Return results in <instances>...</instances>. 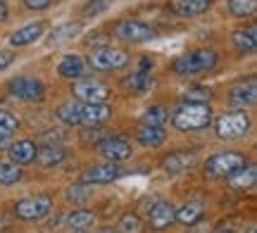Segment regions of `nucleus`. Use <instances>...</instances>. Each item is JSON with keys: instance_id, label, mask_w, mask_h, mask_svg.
<instances>
[{"instance_id": "obj_1", "label": "nucleus", "mask_w": 257, "mask_h": 233, "mask_svg": "<svg viewBox=\"0 0 257 233\" xmlns=\"http://www.w3.org/2000/svg\"><path fill=\"white\" fill-rule=\"evenodd\" d=\"M172 124L179 131H202L212 124V110L207 103H184L172 114Z\"/></svg>"}, {"instance_id": "obj_2", "label": "nucleus", "mask_w": 257, "mask_h": 233, "mask_svg": "<svg viewBox=\"0 0 257 233\" xmlns=\"http://www.w3.org/2000/svg\"><path fill=\"white\" fill-rule=\"evenodd\" d=\"M217 60H219V55H217L214 50L200 48V50H191V53H186V55L176 57L172 69L181 76L202 74V72H207V69H212V67L217 65Z\"/></svg>"}, {"instance_id": "obj_3", "label": "nucleus", "mask_w": 257, "mask_h": 233, "mask_svg": "<svg viewBox=\"0 0 257 233\" xmlns=\"http://www.w3.org/2000/svg\"><path fill=\"white\" fill-rule=\"evenodd\" d=\"M248 164V159L243 152H236V150H224V152H214L207 162H205V171L214 178H229L233 176L236 171Z\"/></svg>"}, {"instance_id": "obj_4", "label": "nucleus", "mask_w": 257, "mask_h": 233, "mask_svg": "<svg viewBox=\"0 0 257 233\" xmlns=\"http://www.w3.org/2000/svg\"><path fill=\"white\" fill-rule=\"evenodd\" d=\"M214 131L221 140H238L245 138L250 131V117L245 110H231L224 112L214 124Z\"/></svg>"}, {"instance_id": "obj_5", "label": "nucleus", "mask_w": 257, "mask_h": 233, "mask_svg": "<svg viewBox=\"0 0 257 233\" xmlns=\"http://www.w3.org/2000/svg\"><path fill=\"white\" fill-rule=\"evenodd\" d=\"M131 62V57L128 53L119 50V48H95L88 57V65L93 69H98V72H117V69H124V67Z\"/></svg>"}, {"instance_id": "obj_6", "label": "nucleus", "mask_w": 257, "mask_h": 233, "mask_svg": "<svg viewBox=\"0 0 257 233\" xmlns=\"http://www.w3.org/2000/svg\"><path fill=\"white\" fill-rule=\"evenodd\" d=\"M10 95H15L17 100L24 103H41L46 98V84L36 76H17L8 86Z\"/></svg>"}, {"instance_id": "obj_7", "label": "nucleus", "mask_w": 257, "mask_h": 233, "mask_svg": "<svg viewBox=\"0 0 257 233\" xmlns=\"http://www.w3.org/2000/svg\"><path fill=\"white\" fill-rule=\"evenodd\" d=\"M114 36L124 43H148L155 38V29L141 19H119L114 24Z\"/></svg>"}, {"instance_id": "obj_8", "label": "nucleus", "mask_w": 257, "mask_h": 233, "mask_svg": "<svg viewBox=\"0 0 257 233\" xmlns=\"http://www.w3.org/2000/svg\"><path fill=\"white\" fill-rule=\"evenodd\" d=\"M74 98L83 105H95V103H107L110 98V86L102 84V81H95V79H79L76 84L72 86Z\"/></svg>"}, {"instance_id": "obj_9", "label": "nucleus", "mask_w": 257, "mask_h": 233, "mask_svg": "<svg viewBox=\"0 0 257 233\" xmlns=\"http://www.w3.org/2000/svg\"><path fill=\"white\" fill-rule=\"evenodd\" d=\"M53 212V200L48 195H31L24 197L15 205V214L24 221H41Z\"/></svg>"}, {"instance_id": "obj_10", "label": "nucleus", "mask_w": 257, "mask_h": 233, "mask_svg": "<svg viewBox=\"0 0 257 233\" xmlns=\"http://www.w3.org/2000/svg\"><path fill=\"white\" fill-rule=\"evenodd\" d=\"M98 152H100L107 162L119 164V162L131 157V143H128L126 138H121V136H107V138H102L100 143H98Z\"/></svg>"}, {"instance_id": "obj_11", "label": "nucleus", "mask_w": 257, "mask_h": 233, "mask_svg": "<svg viewBox=\"0 0 257 233\" xmlns=\"http://www.w3.org/2000/svg\"><path fill=\"white\" fill-rule=\"evenodd\" d=\"M148 221H150V228L153 231H165L172 224H176V209L169 202L160 200L150 207V214H148Z\"/></svg>"}, {"instance_id": "obj_12", "label": "nucleus", "mask_w": 257, "mask_h": 233, "mask_svg": "<svg viewBox=\"0 0 257 233\" xmlns=\"http://www.w3.org/2000/svg\"><path fill=\"white\" fill-rule=\"evenodd\" d=\"M119 176H124V171L119 169V164L114 162H105V164H93L91 169H86L83 181L86 183H112Z\"/></svg>"}, {"instance_id": "obj_13", "label": "nucleus", "mask_w": 257, "mask_h": 233, "mask_svg": "<svg viewBox=\"0 0 257 233\" xmlns=\"http://www.w3.org/2000/svg\"><path fill=\"white\" fill-rule=\"evenodd\" d=\"M43 34H46V22H31V24H27V27H22L10 34V46H15V48L31 46V43H36Z\"/></svg>"}, {"instance_id": "obj_14", "label": "nucleus", "mask_w": 257, "mask_h": 233, "mask_svg": "<svg viewBox=\"0 0 257 233\" xmlns=\"http://www.w3.org/2000/svg\"><path fill=\"white\" fill-rule=\"evenodd\" d=\"M36 143L34 140H27V138H22L17 140V143H10V162H15V164H31L34 159H36Z\"/></svg>"}, {"instance_id": "obj_15", "label": "nucleus", "mask_w": 257, "mask_h": 233, "mask_svg": "<svg viewBox=\"0 0 257 233\" xmlns=\"http://www.w3.org/2000/svg\"><path fill=\"white\" fill-rule=\"evenodd\" d=\"M112 117V107L107 103L81 105V124L86 126H102Z\"/></svg>"}, {"instance_id": "obj_16", "label": "nucleus", "mask_w": 257, "mask_h": 233, "mask_svg": "<svg viewBox=\"0 0 257 233\" xmlns=\"http://www.w3.org/2000/svg\"><path fill=\"white\" fill-rule=\"evenodd\" d=\"M255 98H257V84L252 79H250L248 84H238L229 91V103L233 107H240V110H245L248 105L255 103Z\"/></svg>"}, {"instance_id": "obj_17", "label": "nucleus", "mask_w": 257, "mask_h": 233, "mask_svg": "<svg viewBox=\"0 0 257 233\" xmlns=\"http://www.w3.org/2000/svg\"><path fill=\"white\" fill-rule=\"evenodd\" d=\"M212 5V0H169V10L179 17H195L202 15Z\"/></svg>"}, {"instance_id": "obj_18", "label": "nucleus", "mask_w": 257, "mask_h": 233, "mask_svg": "<svg viewBox=\"0 0 257 233\" xmlns=\"http://www.w3.org/2000/svg\"><path fill=\"white\" fill-rule=\"evenodd\" d=\"M62 159H64V148L60 143H46V145H41L36 150V162L46 169L57 167Z\"/></svg>"}, {"instance_id": "obj_19", "label": "nucleus", "mask_w": 257, "mask_h": 233, "mask_svg": "<svg viewBox=\"0 0 257 233\" xmlns=\"http://www.w3.org/2000/svg\"><path fill=\"white\" fill-rule=\"evenodd\" d=\"M167 140V133L162 126H138L136 129V143H141L143 148H160Z\"/></svg>"}, {"instance_id": "obj_20", "label": "nucleus", "mask_w": 257, "mask_h": 233, "mask_svg": "<svg viewBox=\"0 0 257 233\" xmlns=\"http://www.w3.org/2000/svg\"><path fill=\"white\" fill-rule=\"evenodd\" d=\"M195 164V155L193 152H174L162 162V169L167 174H184L186 169H191Z\"/></svg>"}, {"instance_id": "obj_21", "label": "nucleus", "mask_w": 257, "mask_h": 233, "mask_svg": "<svg viewBox=\"0 0 257 233\" xmlns=\"http://www.w3.org/2000/svg\"><path fill=\"white\" fill-rule=\"evenodd\" d=\"M83 24L81 22H69V24H60V27L53 29V34H50V46H62L67 41H74V38L81 34Z\"/></svg>"}, {"instance_id": "obj_22", "label": "nucleus", "mask_w": 257, "mask_h": 233, "mask_svg": "<svg viewBox=\"0 0 257 233\" xmlns=\"http://www.w3.org/2000/svg\"><path fill=\"white\" fill-rule=\"evenodd\" d=\"M57 74L64 79H79L83 74V57L81 55H64L57 65Z\"/></svg>"}, {"instance_id": "obj_23", "label": "nucleus", "mask_w": 257, "mask_h": 233, "mask_svg": "<svg viewBox=\"0 0 257 233\" xmlns=\"http://www.w3.org/2000/svg\"><path fill=\"white\" fill-rule=\"evenodd\" d=\"M57 119L62 124H69V126H81V103L76 100H67L57 107Z\"/></svg>"}, {"instance_id": "obj_24", "label": "nucleus", "mask_w": 257, "mask_h": 233, "mask_svg": "<svg viewBox=\"0 0 257 233\" xmlns=\"http://www.w3.org/2000/svg\"><path fill=\"white\" fill-rule=\"evenodd\" d=\"M64 224L69 226L72 231H86V228H91L95 224V214L88 212V209H74V212L67 214Z\"/></svg>"}, {"instance_id": "obj_25", "label": "nucleus", "mask_w": 257, "mask_h": 233, "mask_svg": "<svg viewBox=\"0 0 257 233\" xmlns=\"http://www.w3.org/2000/svg\"><path fill=\"white\" fill-rule=\"evenodd\" d=\"M233 46L238 53H252L255 50V24L248 29H238L236 34H233Z\"/></svg>"}, {"instance_id": "obj_26", "label": "nucleus", "mask_w": 257, "mask_h": 233, "mask_svg": "<svg viewBox=\"0 0 257 233\" xmlns=\"http://www.w3.org/2000/svg\"><path fill=\"white\" fill-rule=\"evenodd\" d=\"M229 183H231V188H236V190L250 188L255 183V167H248V164H245L240 171H236L233 176H229Z\"/></svg>"}, {"instance_id": "obj_27", "label": "nucleus", "mask_w": 257, "mask_h": 233, "mask_svg": "<svg viewBox=\"0 0 257 233\" xmlns=\"http://www.w3.org/2000/svg\"><path fill=\"white\" fill-rule=\"evenodd\" d=\"M169 121V110L162 107V105H153V107H148L146 114H143V124L146 126H162Z\"/></svg>"}, {"instance_id": "obj_28", "label": "nucleus", "mask_w": 257, "mask_h": 233, "mask_svg": "<svg viewBox=\"0 0 257 233\" xmlns=\"http://www.w3.org/2000/svg\"><path fill=\"white\" fill-rule=\"evenodd\" d=\"M22 178V167L15 162H0V186H12Z\"/></svg>"}, {"instance_id": "obj_29", "label": "nucleus", "mask_w": 257, "mask_h": 233, "mask_svg": "<svg viewBox=\"0 0 257 233\" xmlns=\"http://www.w3.org/2000/svg\"><path fill=\"white\" fill-rule=\"evenodd\" d=\"M202 219V209L198 205H184L181 209H176V221H181V224H195V221H200Z\"/></svg>"}, {"instance_id": "obj_30", "label": "nucleus", "mask_w": 257, "mask_h": 233, "mask_svg": "<svg viewBox=\"0 0 257 233\" xmlns=\"http://www.w3.org/2000/svg\"><path fill=\"white\" fill-rule=\"evenodd\" d=\"M226 5L233 17H248L255 12V0H229Z\"/></svg>"}, {"instance_id": "obj_31", "label": "nucleus", "mask_w": 257, "mask_h": 233, "mask_svg": "<svg viewBox=\"0 0 257 233\" xmlns=\"http://www.w3.org/2000/svg\"><path fill=\"white\" fill-rule=\"evenodd\" d=\"M112 3H114V0H88V3L83 5L81 15L83 17H98V15H102V12H107V10L112 8Z\"/></svg>"}, {"instance_id": "obj_32", "label": "nucleus", "mask_w": 257, "mask_h": 233, "mask_svg": "<svg viewBox=\"0 0 257 233\" xmlns=\"http://www.w3.org/2000/svg\"><path fill=\"white\" fill-rule=\"evenodd\" d=\"M143 224H141V216L134 214V212H126V214L119 219V233H141Z\"/></svg>"}, {"instance_id": "obj_33", "label": "nucleus", "mask_w": 257, "mask_h": 233, "mask_svg": "<svg viewBox=\"0 0 257 233\" xmlns=\"http://www.w3.org/2000/svg\"><path fill=\"white\" fill-rule=\"evenodd\" d=\"M126 88H131V91H146V88H150V84H153V79L146 74V72H136V74H131V76H126Z\"/></svg>"}, {"instance_id": "obj_34", "label": "nucleus", "mask_w": 257, "mask_h": 233, "mask_svg": "<svg viewBox=\"0 0 257 233\" xmlns=\"http://www.w3.org/2000/svg\"><path fill=\"white\" fill-rule=\"evenodd\" d=\"M0 129L15 133L19 129V119L12 112H8V110H0Z\"/></svg>"}, {"instance_id": "obj_35", "label": "nucleus", "mask_w": 257, "mask_h": 233, "mask_svg": "<svg viewBox=\"0 0 257 233\" xmlns=\"http://www.w3.org/2000/svg\"><path fill=\"white\" fill-rule=\"evenodd\" d=\"M186 100L188 103H207L210 100V91H205V88H191L186 93Z\"/></svg>"}, {"instance_id": "obj_36", "label": "nucleus", "mask_w": 257, "mask_h": 233, "mask_svg": "<svg viewBox=\"0 0 257 233\" xmlns=\"http://www.w3.org/2000/svg\"><path fill=\"white\" fill-rule=\"evenodd\" d=\"M24 3H27L29 10H46V8H50L55 0H24Z\"/></svg>"}, {"instance_id": "obj_37", "label": "nucleus", "mask_w": 257, "mask_h": 233, "mask_svg": "<svg viewBox=\"0 0 257 233\" xmlns=\"http://www.w3.org/2000/svg\"><path fill=\"white\" fill-rule=\"evenodd\" d=\"M67 197L69 200H86V188H81V186H74V188H69V193H67Z\"/></svg>"}, {"instance_id": "obj_38", "label": "nucleus", "mask_w": 257, "mask_h": 233, "mask_svg": "<svg viewBox=\"0 0 257 233\" xmlns=\"http://www.w3.org/2000/svg\"><path fill=\"white\" fill-rule=\"evenodd\" d=\"M12 62H15V55H12L10 50H0V72H3V69H8Z\"/></svg>"}, {"instance_id": "obj_39", "label": "nucleus", "mask_w": 257, "mask_h": 233, "mask_svg": "<svg viewBox=\"0 0 257 233\" xmlns=\"http://www.w3.org/2000/svg\"><path fill=\"white\" fill-rule=\"evenodd\" d=\"M10 143H12V133H10V131H3V129H0V150H3V148H10Z\"/></svg>"}, {"instance_id": "obj_40", "label": "nucleus", "mask_w": 257, "mask_h": 233, "mask_svg": "<svg viewBox=\"0 0 257 233\" xmlns=\"http://www.w3.org/2000/svg\"><path fill=\"white\" fill-rule=\"evenodd\" d=\"M5 19H8V5L0 0V22H5Z\"/></svg>"}, {"instance_id": "obj_41", "label": "nucleus", "mask_w": 257, "mask_h": 233, "mask_svg": "<svg viewBox=\"0 0 257 233\" xmlns=\"http://www.w3.org/2000/svg\"><path fill=\"white\" fill-rule=\"evenodd\" d=\"M212 233H233V228H217V231H212Z\"/></svg>"}, {"instance_id": "obj_42", "label": "nucleus", "mask_w": 257, "mask_h": 233, "mask_svg": "<svg viewBox=\"0 0 257 233\" xmlns=\"http://www.w3.org/2000/svg\"><path fill=\"white\" fill-rule=\"evenodd\" d=\"M100 233H119V231H117V228H110V226H107V228H102Z\"/></svg>"}, {"instance_id": "obj_43", "label": "nucleus", "mask_w": 257, "mask_h": 233, "mask_svg": "<svg viewBox=\"0 0 257 233\" xmlns=\"http://www.w3.org/2000/svg\"><path fill=\"white\" fill-rule=\"evenodd\" d=\"M74 233H86V231H74Z\"/></svg>"}]
</instances>
